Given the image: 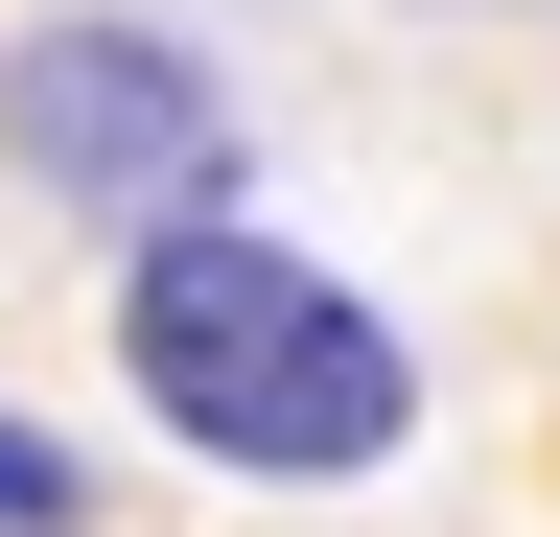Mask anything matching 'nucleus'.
I'll return each mask as SVG.
<instances>
[{"label": "nucleus", "instance_id": "nucleus-2", "mask_svg": "<svg viewBox=\"0 0 560 537\" xmlns=\"http://www.w3.org/2000/svg\"><path fill=\"white\" fill-rule=\"evenodd\" d=\"M0 164H24L47 211H94L117 257L210 234L234 211V71H210L187 24H140V0H47V24L0 47Z\"/></svg>", "mask_w": 560, "mask_h": 537}, {"label": "nucleus", "instance_id": "nucleus-1", "mask_svg": "<svg viewBox=\"0 0 560 537\" xmlns=\"http://www.w3.org/2000/svg\"><path fill=\"white\" fill-rule=\"evenodd\" d=\"M117 397L187 467H234V491H350V467L420 444V327L350 281V257L210 211V234L117 257Z\"/></svg>", "mask_w": 560, "mask_h": 537}, {"label": "nucleus", "instance_id": "nucleus-3", "mask_svg": "<svg viewBox=\"0 0 560 537\" xmlns=\"http://www.w3.org/2000/svg\"><path fill=\"white\" fill-rule=\"evenodd\" d=\"M70 514H94V467H70L47 421H0V537H70Z\"/></svg>", "mask_w": 560, "mask_h": 537}]
</instances>
